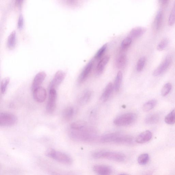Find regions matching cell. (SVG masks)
Masks as SVG:
<instances>
[{"mask_svg":"<svg viewBox=\"0 0 175 175\" xmlns=\"http://www.w3.org/2000/svg\"><path fill=\"white\" fill-rule=\"evenodd\" d=\"M69 134L72 140L79 142H92L97 137V133L95 130L86 127L78 130L70 129Z\"/></svg>","mask_w":175,"mask_h":175,"instance_id":"1","label":"cell"},{"mask_svg":"<svg viewBox=\"0 0 175 175\" xmlns=\"http://www.w3.org/2000/svg\"><path fill=\"white\" fill-rule=\"evenodd\" d=\"M92 157L96 159H105L118 162H124L126 159V156L122 153L103 150L94 152Z\"/></svg>","mask_w":175,"mask_h":175,"instance_id":"2","label":"cell"},{"mask_svg":"<svg viewBox=\"0 0 175 175\" xmlns=\"http://www.w3.org/2000/svg\"><path fill=\"white\" fill-rule=\"evenodd\" d=\"M46 154L49 158L65 165H71L73 162L72 159L70 156L53 149H48L46 151Z\"/></svg>","mask_w":175,"mask_h":175,"instance_id":"3","label":"cell"},{"mask_svg":"<svg viewBox=\"0 0 175 175\" xmlns=\"http://www.w3.org/2000/svg\"><path fill=\"white\" fill-rule=\"evenodd\" d=\"M137 115L132 112L127 113L116 118L114 121V124L118 126H125L132 124L136 121Z\"/></svg>","mask_w":175,"mask_h":175,"instance_id":"4","label":"cell"},{"mask_svg":"<svg viewBox=\"0 0 175 175\" xmlns=\"http://www.w3.org/2000/svg\"><path fill=\"white\" fill-rule=\"evenodd\" d=\"M18 121L16 116L8 113H1L0 114V126L10 127L16 124Z\"/></svg>","mask_w":175,"mask_h":175,"instance_id":"5","label":"cell"},{"mask_svg":"<svg viewBox=\"0 0 175 175\" xmlns=\"http://www.w3.org/2000/svg\"><path fill=\"white\" fill-rule=\"evenodd\" d=\"M66 76L65 72L63 71H58L51 82L49 86V89L56 90L62 82Z\"/></svg>","mask_w":175,"mask_h":175,"instance_id":"6","label":"cell"},{"mask_svg":"<svg viewBox=\"0 0 175 175\" xmlns=\"http://www.w3.org/2000/svg\"><path fill=\"white\" fill-rule=\"evenodd\" d=\"M57 93L56 90H49V99L46 107V110L49 113H52L56 107Z\"/></svg>","mask_w":175,"mask_h":175,"instance_id":"7","label":"cell"},{"mask_svg":"<svg viewBox=\"0 0 175 175\" xmlns=\"http://www.w3.org/2000/svg\"><path fill=\"white\" fill-rule=\"evenodd\" d=\"M171 62H172L171 57L170 56H167L165 59L153 72V75L154 76H158L163 74L168 68Z\"/></svg>","mask_w":175,"mask_h":175,"instance_id":"8","label":"cell"},{"mask_svg":"<svg viewBox=\"0 0 175 175\" xmlns=\"http://www.w3.org/2000/svg\"><path fill=\"white\" fill-rule=\"evenodd\" d=\"M93 170L97 175H112L113 170L111 167L105 165H96Z\"/></svg>","mask_w":175,"mask_h":175,"instance_id":"9","label":"cell"},{"mask_svg":"<svg viewBox=\"0 0 175 175\" xmlns=\"http://www.w3.org/2000/svg\"><path fill=\"white\" fill-rule=\"evenodd\" d=\"M33 96L34 99L38 102L42 103L46 99V91L43 88L40 87L33 91Z\"/></svg>","mask_w":175,"mask_h":175,"instance_id":"10","label":"cell"},{"mask_svg":"<svg viewBox=\"0 0 175 175\" xmlns=\"http://www.w3.org/2000/svg\"><path fill=\"white\" fill-rule=\"evenodd\" d=\"M93 65V62L90 61L84 68L79 76L78 82L79 83H82L85 81L92 71Z\"/></svg>","mask_w":175,"mask_h":175,"instance_id":"11","label":"cell"},{"mask_svg":"<svg viewBox=\"0 0 175 175\" xmlns=\"http://www.w3.org/2000/svg\"><path fill=\"white\" fill-rule=\"evenodd\" d=\"M46 76L44 72H40L36 75L33 81L32 85V89L33 91L40 87Z\"/></svg>","mask_w":175,"mask_h":175,"instance_id":"12","label":"cell"},{"mask_svg":"<svg viewBox=\"0 0 175 175\" xmlns=\"http://www.w3.org/2000/svg\"><path fill=\"white\" fill-rule=\"evenodd\" d=\"M152 137V134L150 131L146 130L138 135L136 138L137 143L143 144L150 141Z\"/></svg>","mask_w":175,"mask_h":175,"instance_id":"13","label":"cell"},{"mask_svg":"<svg viewBox=\"0 0 175 175\" xmlns=\"http://www.w3.org/2000/svg\"><path fill=\"white\" fill-rule=\"evenodd\" d=\"M133 138L128 135L119 133L114 143L119 144H130L132 143Z\"/></svg>","mask_w":175,"mask_h":175,"instance_id":"14","label":"cell"},{"mask_svg":"<svg viewBox=\"0 0 175 175\" xmlns=\"http://www.w3.org/2000/svg\"><path fill=\"white\" fill-rule=\"evenodd\" d=\"M110 59V57L106 56L102 59L98 63L96 69L97 75H100L103 72L105 66L107 65Z\"/></svg>","mask_w":175,"mask_h":175,"instance_id":"15","label":"cell"},{"mask_svg":"<svg viewBox=\"0 0 175 175\" xmlns=\"http://www.w3.org/2000/svg\"><path fill=\"white\" fill-rule=\"evenodd\" d=\"M119 133V132H115L105 134L101 138L100 141L102 143H114Z\"/></svg>","mask_w":175,"mask_h":175,"instance_id":"16","label":"cell"},{"mask_svg":"<svg viewBox=\"0 0 175 175\" xmlns=\"http://www.w3.org/2000/svg\"><path fill=\"white\" fill-rule=\"evenodd\" d=\"M113 87L112 82L108 84L102 95L101 100L102 101L105 102L108 100L112 92Z\"/></svg>","mask_w":175,"mask_h":175,"instance_id":"17","label":"cell"},{"mask_svg":"<svg viewBox=\"0 0 175 175\" xmlns=\"http://www.w3.org/2000/svg\"><path fill=\"white\" fill-rule=\"evenodd\" d=\"M92 95V92L89 90L84 91L79 98V103L82 105L86 104L90 99Z\"/></svg>","mask_w":175,"mask_h":175,"instance_id":"18","label":"cell"},{"mask_svg":"<svg viewBox=\"0 0 175 175\" xmlns=\"http://www.w3.org/2000/svg\"><path fill=\"white\" fill-rule=\"evenodd\" d=\"M146 31L147 29L144 27H136L131 30L130 32V35L133 38H138L143 35Z\"/></svg>","mask_w":175,"mask_h":175,"instance_id":"19","label":"cell"},{"mask_svg":"<svg viewBox=\"0 0 175 175\" xmlns=\"http://www.w3.org/2000/svg\"><path fill=\"white\" fill-rule=\"evenodd\" d=\"M16 41V33L13 31L10 33L7 40V45L9 49H12L15 47Z\"/></svg>","mask_w":175,"mask_h":175,"instance_id":"20","label":"cell"},{"mask_svg":"<svg viewBox=\"0 0 175 175\" xmlns=\"http://www.w3.org/2000/svg\"><path fill=\"white\" fill-rule=\"evenodd\" d=\"M163 13L162 10H159L156 14L154 21V26L156 30H159L163 21Z\"/></svg>","mask_w":175,"mask_h":175,"instance_id":"21","label":"cell"},{"mask_svg":"<svg viewBox=\"0 0 175 175\" xmlns=\"http://www.w3.org/2000/svg\"><path fill=\"white\" fill-rule=\"evenodd\" d=\"M159 120V116L158 114H153L148 115L145 118V122L147 124L152 125L158 122Z\"/></svg>","mask_w":175,"mask_h":175,"instance_id":"22","label":"cell"},{"mask_svg":"<svg viewBox=\"0 0 175 175\" xmlns=\"http://www.w3.org/2000/svg\"><path fill=\"white\" fill-rule=\"evenodd\" d=\"M127 62V57L125 54L119 55L117 58L116 65L118 68H122L125 66Z\"/></svg>","mask_w":175,"mask_h":175,"instance_id":"23","label":"cell"},{"mask_svg":"<svg viewBox=\"0 0 175 175\" xmlns=\"http://www.w3.org/2000/svg\"><path fill=\"white\" fill-rule=\"evenodd\" d=\"M87 125V122L83 120H79L72 123L70 126L71 129L80 130L85 128Z\"/></svg>","mask_w":175,"mask_h":175,"instance_id":"24","label":"cell"},{"mask_svg":"<svg viewBox=\"0 0 175 175\" xmlns=\"http://www.w3.org/2000/svg\"><path fill=\"white\" fill-rule=\"evenodd\" d=\"M123 75L122 72L119 71L115 79L114 88L116 92H118L119 90L122 82Z\"/></svg>","mask_w":175,"mask_h":175,"instance_id":"25","label":"cell"},{"mask_svg":"<svg viewBox=\"0 0 175 175\" xmlns=\"http://www.w3.org/2000/svg\"><path fill=\"white\" fill-rule=\"evenodd\" d=\"M74 113V108L71 107H68L66 108L63 112V118L65 120H70L72 118Z\"/></svg>","mask_w":175,"mask_h":175,"instance_id":"26","label":"cell"},{"mask_svg":"<svg viewBox=\"0 0 175 175\" xmlns=\"http://www.w3.org/2000/svg\"><path fill=\"white\" fill-rule=\"evenodd\" d=\"M165 121L169 125H173L175 123V108L166 116Z\"/></svg>","mask_w":175,"mask_h":175,"instance_id":"27","label":"cell"},{"mask_svg":"<svg viewBox=\"0 0 175 175\" xmlns=\"http://www.w3.org/2000/svg\"><path fill=\"white\" fill-rule=\"evenodd\" d=\"M157 103V101L155 100H152L147 102L143 106V111L148 112L151 110L155 107Z\"/></svg>","mask_w":175,"mask_h":175,"instance_id":"28","label":"cell"},{"mask_svg":"<svg viewBox=\"0 0 175 175\" xmlns=\"http://www.w3.org/2000/svg\"><path fill=\"white\" fill-rule=\"evenodd\" d=\"M149 156L148 154H143L141 155L138 159V163L141 165H144L147 164L149 161Z\"/></svg>","mask_w":175,"mask_h":175,"instance_id":"29","label":"cell"},{"mask_svg":"<svg viewBox=\"0 0 175 175\" xmlns=\"http://www.w3.org/2000/svg\"><path fill=\"white\" fill-rule=\"evenodd\" d=\"M146 58L145 57H142L138 60L137 65V70L138 72H140L144 68Z\"/></svg>","mask_w":175,"mask_h":175,"instance_id":"30","label":"cell"},{"mask_svg":"<svg viewBox=\"0 0 175 175\" xmlns=\"http://www.w3.org/2000/svg\"><path fill=\"white\" fill-rule=\"evenodd\" d=\"M10 81V78L8 77L5 78L2 80L1 82V92L2 94H4L6 92Z\"/></svg>","mask_w":175,"mask_h":175,"instance_id":"31","label":"cell"},{"mask_svg":"<svg viewBox=\"0 0 175 175\" xmlns=\"http://www.w3.org/2000/svg\"><path fill=\"white\" fill-rule=\"evenodd\" d=\"M169 41L167 38H163L158 44L157 46V49L159 51H162L165 49L168 44Z\"/></svg>","mask_w":175,"mask_h":175,"instance_id":"32","label":"cell"},{"mask_svg":"<svg viewBox=\"0 0 175 175\" xmlns=\"http://www.w3.org/2000/svg\"><path fill=\"white\" fill-rule=\"evenodd\" d=\"M107 48V44H105L102 46L101 48L98 50L96 53L94 58L96 59H99L103 56Z\"/></svg>","mask_w":175,"mask_h":175,"instance_id":"33","label":"cell"},{"mask_svg":"<svg viewBox=\"0 0 175 175\" xmlns=\"http://www.w3.org/2000/svg\"><path fill=\"white\" fill-rule=\"evenodd\" d=\"M172 88V86L170 83H168L164 86L161 91V94L163 97H165L170 92Z\"/></svg>","mask_w":175,"mask_h":175,"instance_id":"34","label":"cell"},{"mask_svg":"<svg viewBox=\"0 0 175 175\" xmlns=\"http://www.w3.org/2000/svg\"><path fill=\"white\" fill-rule=\"evenodd\" d=\"M168 23L170 26H172L175 23V2L169 18Z\"/></svg>","mask_w":175,"mask_h":175,"instance_id":"35","label":"cell"},{"mask_svg":"<svg viewBox=\"0 0 175 175\" xmlns=\"http://www.w3.org/2000/svg\"><path fill=\"white\" fill-rule=\"evenodd\" d=\"M132 39L130 37H127L124 39L121 43V48L123 49H127L131 44Z\"/></svg>","mask_w":175,"mask_h":175,"instance_id":"36","label":"cell"},{"mask_svg":"<svg viewBox=\"0 0 175 175\" xmlns=\"http://www.w3.org/2000/svg\"><path fill=\"white\" fill-rule=\"evenodd\" d=\"M24 25V18L22 14H20L18 22V27L19 29L22 28Z\"/></svg>","mask_w":175,"mask_h":175,"instance_id":"37","label":"cell"},{"mask_svg":"<svg viewBox=\"0 0 175 175\" xmlns=\"http://www.w3.org/2000/svg\"><path fill=\"white\" fill-rule=\"evenodd\" d=\"M52 175H78L77 174L74 172H52Z\"/></svg>","mask_w":175,"mask_h":175,"instance_id":"38","label":"cell"},{"mask_svg":"<svg viewBox=\"0 0 175 175\" xmlns=\"http://www.w3.org/2000/svg\"><path fill=\"white\" fill-rule=\"evenodd\" d=\"M160 4L162 6H165L167 5L168 3V1H159Z\"/></svg>","mask_w":175,"mask_h":175,"instance_id":"39","label":"cell"},{"mask_svg":"<svg viewBox=\"0 0 175 175\" xmlns=\"http://www.w3.org/2000/svg\"><path fill=\"white\" fill-rule=\"evenodd\" d=\"M22 2L23 1H16L17 4L18 6H20Z\"/></svg>","mask_w":175,"mask_h":175,"instance_id":"40","label":"cell"},{"mask_svg":"<svg viewBox=\"0 0 175 175\" xmlns=\"http://www.w3.org/2000/svg\"><path fill=\"white\" fill-rule=\"evenodd\" d=\"M152 171H149L148 172L145 173L144 175H152Z\"/></svg>","mask_w":175,"mask_h":175,"instance_id":"41","label":"cell"},{"mask_svg":"<svg viewBox=\"0 0 175 175\" xmlns=\"http://www.w3.org/2000/svg\"><path fill=\"white\" fill-rule=\"evenodd\" d=\"M119 175H128L125 173H122V174H120Z\"/></svg>","mask_w":175,"mask_h":175,"instance_id":"42","label":"cell"}]
</instances>
